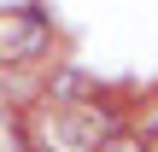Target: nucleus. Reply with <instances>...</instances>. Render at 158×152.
Segmentation results:
<instances>
[{"label":"nucleus","instance_id":"nucleus-1","mask_svg":"<svg viewBox=\"0 0 158 152\" xmlns=\"http://www.w3.org/2000/svg\"><path fill=\"white\" fill-rule=\"evenodd\" d=\"M47 47H53V29H47V18L35 6L0 12V64H35Z\"/></svg>","mask_w":158,"mask_h":152},{"label":"nucleus","instance_id":"nucleus-2","mask_svg":"<svg viewBox=\"0 0 158 152\" xmlns=\"http://www.w3.org/2000/svg\"><path fill=\"white\" fill-rule=\"evenodd\" d=\"M47 94H53V105H76V100H88V94H94V76H88V70H76V64H53Z\"/></svg>","mask_w":158,"mask_h":152},{"label":"nucleus","instance_id":"nucleus-3","mask_svg":"<svg viewBox=\"0 0 158 152\" xmlns=\"http://www.w3.org/2000/svg\"><path fill=\"white\" fill-rule=\"evenodd\" d=\"M94 152H147L141 141H129V135H111V141H100Z\"/></svg>","mask_w":158,"mask_h":152},{"label":"nucleus","instance_id":"nucleus-4","mask_svg":"<svg viewBox=\"0 0 158 152\" xmlns=\"http://www.w3.org/2000/svg\"><path fill=\"white\" fill-rule=\"evenodd\" d=\"M141 146L158 152V111H147V129H141Z\"/></svg>","mask_w":158,"mask_h":152},{"label":"nucleus","instance_id":"nucleus-5","mask_svg":"<svg viewBox=\"0 0 158 152\" xmlns=\"http://www.w3.org/2000/svg\"><path fill=\"white\" fill-rule=\"evenodd\" d=\"M47 152H70V146H47Z\"/></svg>","mask_w":158,"mask_h":152}]
</instances>
